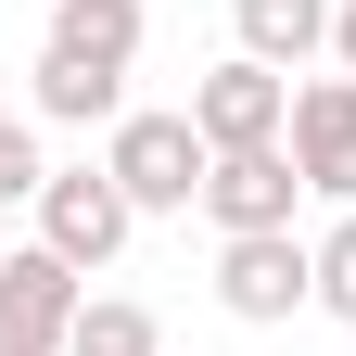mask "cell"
Masks as SVG:
<instances>
[{
    "mask_svg": "<svg viewBox=\"0 0 356 356\" xmlns=\"http://www.w3.org/2000/svg\"><path fill=\"white\" fill-rule=\"evenodd\" d=\"M331 13H343V0H229L242 51H254V64H280V76H305V64L331 51Z\"/></svg>",
    "mask_w": 356,
    "mask_h": 356,
    "instance_id": "9c48e42d",
    "label": "cell"
},
{
    "mask_svg": "<svg viewBox=\"0 0 356 356\" xmlns=\"http://www.w3.org/2000/svg\"><path fill=\"white\" fill-rule=\"evenodd\" d=\"M140 0H51V38H38L26 102L51 127H115L127 115V64H140Z\"/></svg>",
    "mask_w": 356,
    "mask_h": 356,
    "instance_id": "6da1fadb",
    "label": "cell"
},
{
    "mask_svg": "<svg viewBox=\"0 0 356 356\" xmlns=\"http://www.w3.org/2000/svg\"><path fill=\"white\" fill-rule=\"evenodd\" d=\"M293 165H305L318 204H356V76L343 64L293 89Z\"/></svg>",
    "mask_w": 356,
    "mask_h": 356,
    "instance_id": "ba28073f",
    "label": "cell"
},
{
    "mask_svg": "<svg viewBox=\"0 0 356 356\" xmlns=\"http://www.w3.org/2000/svg\"><path fill=\"white\" fill-rule=\"evenodd\" d=\"M318 305H331V318H356V204L318 229Z\"/></svg>",
    "mask_w": 356,
    "mask_h": 356,
    "instance_id": "7c38bea8",
    "label": "cell"
},
{
    "mask_svg": "<svg viewBox=\"0 0 356 356\" xmlns=\"http://www.w3.org/2000/svg\"><path fill=\"white\" fill-rule=\"evenodd\" d=\"M331 64L356 76V0H343V13H331Z\"/></svg>",
    "mask_w": 356,
    "mask_h": 356,
    "instance_id": "4fadbf2b",
    "label": "cell"
},
{
    "mask_svg": "<svg viewBox=\"0 0 356 356\" xmlns=\"http://www.w3.org/2000/svg\"><path fill=\"white\" fill-rule=\"evenodd\" d=\"M102 165H115V191L140 204V216H178V204H204V127H191V102L178 115H115V140H102Z\"/></svg>",
    "mask_w": 356,
    "mask_h": 356,
    "instance_id": "7a4b0ae2",
    "label": "cell"
},
{
    "mask_svg": "<svg viewBox=\"0 0 356 356\" xmlns=\"http://www.w3.org/2000/svg\"><path fill=\"white\" fill-rule=\"evenodd\" d=\"M191 127H204V153H267V140H293V76L254 64V51H229V64L191 89Z\"/></svg>",
    "mask_w": 356,
    "mask_h": 356,
    "instance_id": "5b68a950",
    "label": "cell"
},
{
    "mask_svg": "<svg viewBox=\"0 0 356 356\" xmlns=\"http://www.w3.org/2000/svg\"><path fill=\"white\" fill-rule=\"evenodd\" d=\"M293 204H305L293 140H267V153H216V165H204V216H216V242H242V229H293Z\"/></svg>",
    "mask_w": 356,
    "mask_h": 356,
    "instance_id": "52a82bcc",
    "label": "cell"
},
{
    "mask_svg": "<svg viewBox=\"0 0 356 356\" xmlns=\"http://www.w3.org/2000/svg\"><path fill=\"white\" fill-rule=\"evenodd\" d=\"M0 267H13V204H0Z\"/></svg>",
    "mask_w": 356,
    "mask_h": 356,
    "instance_id": "5bb4252c",
    "label": "cell"
},
{
    "mask_svg": "<svg viewBox=\"0 0 356 356\" xmlns=\"http://www.w3.org/2000/svg\"><path fill=\"white\" fill-rule=\"evenodd\" d=\"M216 305H229L242 331L293 318V305H318V242H293V229H242V242H216Z\"/></svg>",
    "mask_w": 356,
    "mask_h": 356,
    "instance_id": "3957f363",
    "label": "cell"
},
{
    "mask_svg": "<svg viewBox=\"0 0 356 356\" xmlns=\"http://www.w3.org/2000/svg\"><path fill=\"white\" fill-rule=\"evenodd\" d=\"M38 191H51V153L26 115H0V204H38Z\"/></svg>",
    "mask_w": 356,
    "mask_h": 356,
    "instance_id": "8fae6325",
    "label": "cell"
},
{
    "mask_svg": "<svg viewBox=\"0 0 356 356\" xmlns=\"http://www.w3.org/2000/svg\"><path fill=\"white\" fill-rule=\"evenodd\" d=\"M64 356H165V318H153L140 293H89V305H76V343H64Z\"/></svg>",
    "mask_w": 356,
    "mask_h": 356,
    "instance_id": "30bf717a",
    "label": "cell"
},
{
    "mask_svg": "<svg viewBox=\"0 0 356 356\" xmlns=\"http://www.w3.org/2000/svg\"><path fill=\"white\" fill-rule=\"evenodd\" d=\"M127 229H140V204L115 191V165H51V191H38V242L64 267H115Z\"/></svg>",
    "mask_w": 356,
    "mask_h": 356,
    "instance_id": "8992f818",
    "label": "cell"
},
{
    "mask_svg": "<svg viewBox=\"0 0 356 356\" xmlns=\"http://www.w3.org/2000/svg\"><path fill=\"white\" fill-rule=\"evenodd\" d=\"M76 305H89V267H64L51 242H13V267H0V356H64Z\"/></svg>",
    "mask_w": 356,
    "mask_h": 356,
    "instance_id": "277c9868",
    "label": "cell"
}]
</instances>
